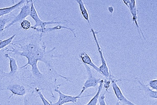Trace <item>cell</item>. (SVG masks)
<instances>
[{
  "mask_svg": "<svg viewBox=\"0 0 157 105\" xmlns=\"http://www.w3.org/2000/svg\"><path fill=\"white\" fill-rule=\"evenodd\" d=\"M36 93H28L24 97V105H39L38 103L36 101V98L38 95H36Z\"/></svg>",
  "mask_w": 157,
  "mask_h": 105,
  "instance_id": "9a60e30c",
  "label": "cell"
},
{
  "mask_svg": "<svg viewBox=\"0 0 157 105\" xmlns=\"http://www.w3.org/2000/svg\"><path fill=\"white\" fill-rule=\"evenodd\" d=\"M103 86H104V80L101 79L99 84V86H98V91L96 94L94 96V97L90 100V101L86 105H82V104L79 103V105H97L98 102V99H99L100 95L103 89Z\"/></svg>",
  "mask_w": 157,
  "mask_h": 105,
  "instance_id": "2e32d148",
  "label": "cell"
},
{
  "mask_svg": "<svg viewBox=\"0 0 157 105\" xmlns=\"http://www.w3.org/2000/svg\"><path fill=\"white\" fill-rule=\"evenodd\" d=\"M31 0L28 1L27 0V2L25 3V5L22 7L20 10V12L19 14L16 15L14 19L6 27L4 31L7 29L10 28V26H12L16 23H21L22 22L26 19V18L29 16H30L31 12Z\"/></svg>",
  "mask_w": 157,
  "mask_h": 105,
  "instance_id": "5b68a950",
  "label": "cell"
},
{
  "mask_svg": "<svg viewBox=\"0 0 157 105\" xmlns=\"http://www.w3.org/2000/svg\"><path fill=\"white\" fill-rule=\"evenodd\" d=\"M115 105H122L121 104V103H120V101H119L118 100L116 102V103Z\"/></svg>",
  "mask_w": 157,
  "mask_h": 105,
  "instance_id": "d4e9b609",
  "label": "cell"
},
{
  "mask_svg": "<svg viewBox=\"0 0 157 105\" xmlns=\"http://www.w3.org/2000/svg\"><path fill=\"white\" fill-rule=\"evenodd\" d=\"M36 93H37L38 97H39L40 99H41V100H42L44 105H51L50 102L48 101V100H47L45 98H44V96L43 95L42 93V91H37V92H36Z\"/></svg>",
  "mask_w": 157,
  "mask_h": 105,
  "instance_id": "ffe728a7",
  "label": "cell"
},
{
  "mask_svg": "<svg viewBox=\"0 0 157 105\" xmlns=\"http://www.w3.org/2000/svg\"><path fill=\"white\" fill-rule=\"evenodd\" d=\"M105 93L104 94L100 95L99 99H98V103L100 105H106L105 102Z\"/></svg>",
  "mask_w": 157,
  "mask_h": 105,
  "instance_id": "7402d4cb",
  "label": "cell"
},
{
  "mask_svg": "<svg viewBox=\"0 0 157 105\" xmlns=\"http://www.w3.org/2000/svg\"><path fill=\"white\" fill-rule=\"evenodd\" d=\"M125 80L126 79H115L114 76H111V83H112V87L114 91V94L118 100L120 101V103L122 105H137L132 103L131 101H129L124 96L123 93H122V91L117 83V82Z\"/></svg>",
  "mask_w": 157,
  "mask_h": 105,
  "instance_id": "9c48e42d",
  "label": "cell"
},
{
  "mask_svg": "<svg viewBox=\"0 0 157 105\" xmlns=\"http://www.w3.org/2000/svg\"><path fill=\"white\" fill-rule=\"evenodd\" d=\"M55 92L59 94V99L57 102L53 103L49 100V101L51 105H63L65 103H77L78 100L81 98L91 96L93 94L89 95L84 96H81L80 93L77 96H71L63 94L61 92L59 89L56 88L55 89Z\"/></svg>",
  "mask_w": 157,
  "mask_h": 105,
  "instance_id": "3957f363",
  "label": "cell"
},
{
  "mask_svg": "<svg viewBox=\"0 0 157 105\" xmlns=\"http://www.w3.org/2000/svg\"><path fill=\"white\" fill-rule=\"evenodd\" d=\"M4 56L9 60L10 71L6 73L1 69L0 70V78L2 77H13L19 74L20 67H18L17 60L14 58L11 57L8 53L4 54Z\"/></svg>",
  "mask_w": 157,
  "mask_h": 105,
  "instance_id": "8992f818",
  "label": "cell"
},
{
  "mask_svg": "<svg viewBox=\"0 0 157 105\" xmlns=\"http://www.w3.org/2000/svg\"><path fill=\"white\" fill-rule=\"evenodd\" d=\"M27 0H21L12 6L9 7L1 8L0 9V17L10 14L15 10H21L22 7L27 2Z\"/></svg>",
  "mask_w": 157,
  "mask_h": 105,
  "instance_id": "7c38bea8",
  "label": "cell"
},
{
  "mask_svg": "<svg viewBox=\"0 0 157 105\" xmlns=\"http://www.w3.org/2000/svg\"><path fill=\"white\" fill-rule=\"evenodd\" d=\"M79 58L82 61L83 64L90 66L92 67L97 72L100 74L99 67H98L93 63L90 56L86 53L85 52H82L79 56Z\"/></svg>",
  "mask_w": 157,
  "mask_h": 105,
  "instance_id": "4fadbf2b",
  "label": "cell"
},
{
  "mask_svg": "<svg viewBox=\"0 0 157 105\" xmlns=\"http://www.w3.org/2000/svg\"><path fill=\"white\" fill-rule=\"evenodd\" d=\"M21 28L25 30H28L31 27V23L29 20L25 19L20 24Z\"/></svg>",
  "mask_w": 157,
  "mask_h": 105,
  "instance_id": "d6986e66",
  "label": "cell"
},
{
  "mask_svg": "<svg viewBox=\"0 0 157 105\" xmlns=\"http://www.w3.org/2000/svg\"><path fill=\"white\" fill-rule=\"evenodd\" d=\"M147 85L152 90L157 91V79L150 81Z\"/></svg>",
  "mask_w": 157,
  "mask_h": 105,
  "instance_id": "44dd1931",
  "label": "cell"
},
{
  "mask_svg": "<svg viewBox=\"0 0 157 105\" xmlns=\"http://www.w3.org/2000/svg\"><path fill=\"white\" fill-rule=\"evenodd\" d=\"M31 29L34 30L36 31L37 33H42V34H44V33H50V32H52L58 30L62 29L67 30L73 33L74 37L77 38L76 34L75 33V29L71 28V27H67L65 26H63V25H58L57 26H55L53 27H48V28H38V27H34L33 26H32L31 27Z\"/></svg>",
  "mask_w": 157,
  "mask_h": 105,
  "instance_id": "30bf717a",
  "label": "cell"
},
{
  "mask_svg": "<svg viewBox=\"0 0 157 105\" xmlns=\"http://www.w3.org/2000/svg\"><path fill=\"white\" fill-rule=\"evenodd\" d=\"M15 15L11 13L10 14L0 17V33L4 31L6 27L13 20Z\"/></svg>",
  "mask_w": 157,
  "mask_h": 105,
  "instance_id": "5bb4252c",
  "label": "cell"
},
{
  "mask_svg": "<svg viewBox=\"0 0 157 105\" xmlns=\"http://www.w3.org/2000/svg\"><path fill=\"white\" fill-rule=\"evenodd\" d=\"M108 10L109 12L111 14L113 13V12H114V8H113L112 6H109L108 8Z\"/></svg>",
  "mask_w": 157,
  "mask_h": 105,
  "instance_id": "cb8c5ba5",
  "label": "cell"
},
{
  "mask_svg": "<svg viewBox=\"0 0 157 105\" xmlns=\"http://www.w3.org/2000/svg\"><path fill=\"white\" fill-rule=\"evenodd\" d=\"M35 2H33V0H31V8L30 14V17H31L32 19L35 21V25L33 26L34 27H38L40 26L41 28H46L47 25H59V24H63L64 23V22L55 21V19H57V18H55L53 20L51 21L45 22L43 21L40 19L38 14L37 11H36L35 7H34V3Z\"/></svg>",
  "mask_w": 157,
  "mask_h": 105,
  "instance_id": "277c9868",
  "label": "cell"
},
{
  "mask_svg": "<svg viewBox=\"0 0 157 105\" xmlns=\"http://www.w3.org/2000/svg\"><path fill=\"white\" fill-rule=\"evenodd\" d=\"M123 2L124 4L127 6L128 9L130 11L132 17V21L136 25L137 27V31L139 34L140 38H141V34L143 38L145 40L144 34L142 32L141 29L138 23V10L137 9V7L136 5V0H123Z\"/></svg>",
  "mask_w": 157,
  "mask_h": 105,
  "instance_id": "ba28073f",
  "label": "cell"
},
{
  "mask_svg": "<svg viewBox=\"0 0 157 105\" xmlns=\"http://www.w3.org/2000/svg\"><path fill=\"white\" fill-rule=\"evenodd\" d=\"M83 65L86 70L88 77H87L86 80L83 84L82 90L80 92V94L81 95L87 89L90 88V87H96L98 84H99L101 80L100 78H97L94 77L93 74L92 70L89 66L85 64H83Z\"/></svg>",
  "mask_w": 157,
  "mask_h": 105,
  "instance_id": "52a82bcc",
  "label": "cell"
},
{
  "mask_svg": "<svg viewBox=\"0 0 157 105\" xmlns=\"http://www.w3.org/2000/svg\"><path fill=\"white\" fill-rule=\"evenodd\" d=\"M76 2L78 4L80 11H81L82 17L87 21L88 23L89 24V25L91 27V24H90V19H89V13H88V11L86 9L85 6L83 1L82 0H77Z\"/></svg>",
  "mask_w": 157,
  "mask_h": 105,
  "instance_id": "e0dca14e",
  "label": "cell"
},
{
  "mask_svg": "<svg viewBox=\"0 0 157 105\" xmlns=\"http://www.w3.org/2000/svg\"><path fill=\"white\" fill-rule=\"evenodd\" d=\"M1 91L8 90L11 91V94L8 98L9 103L13 96H25L28 93L33 92L29 85L25 81L22 76L21 69L19 74L13 77H2L0 78Z\"/></svg>",
  "mask_w": 157,
  "mask_h": 105,
  "instance_id": "6da1fadb",
  "label": "cell"
},
{
  "mask_svg": "<svg viewBox=\"0 0 157 105\" xmlns=\"http://www.w3.org/2000/svg\"><path fill=\"white\" fill-rule=\"evenodd\" d=\"M90 32L92 33L93 35L94 40L95 42H96V45H97V49H98L100 57L101 60V64L99 67L100 71V74H101L102 75L105 77L106 79L110 80V77L112 75H111L110 71L109 70L106 60L104 58L102 50L100 46L98 39L97 38V35H96L98 33H99L100 32H96L92 27H91Z\"/></svg>",
  "mask_w": 157,
  "mask_h": 105,
  "instance_id": "7a4b0ae2",
  "label": "cell"
},
{
  "mask_svg": "<svg viewBox=\"0 0 157 105\" xmlns=\"http://www.w3.org/2000/svg\"><path fill=\"white\" fill-rule=\"evenodd\" d=\"M111 83V80H109V79H105L104 80V87L106 89V91H107V89L109 88L110 86V84Z\"/></svg>",
  "mask_w": 157,
  "mask_h": 105,
  "instance_id": "603a6c76",
  "label": "cell"
},
{
  "mask_svg": "<svg viewBox=\"0 0 157 105\" xmlns=\"http://www.w3.org/2000/svg\"><path fill=\"white\" fill-rule=\"evenodd\" d=\"M17 35V33H16L9 38L6 39L5 40H1V41H0V49L2 50V49H4V48H6L8 45L11 44L13 40V39Z\"/></svg>",
  "mask_w": 157,
  "mask_h": 105,
  "instance_id": "ac0fdd59",
  "label": "cell"
},
{
  "mask_svg": "<svg viewBox=\"0 0 157 105\" xmlns=\"http://www.w3.org/2000/svg\"><path fill=\"white\" fill-rule=\"evenodd\" d=\"M135 80L140 85V90L144 91L145 94L151 99H157V91H154L150 88L149 86L144 84L143 81L137 78H135Z\"/></svg>",
  "mask_w": 157,
  "mask_h": 105,
  "instance_id": "8fae6325",
  "label": "cell"
}]
</instances>
